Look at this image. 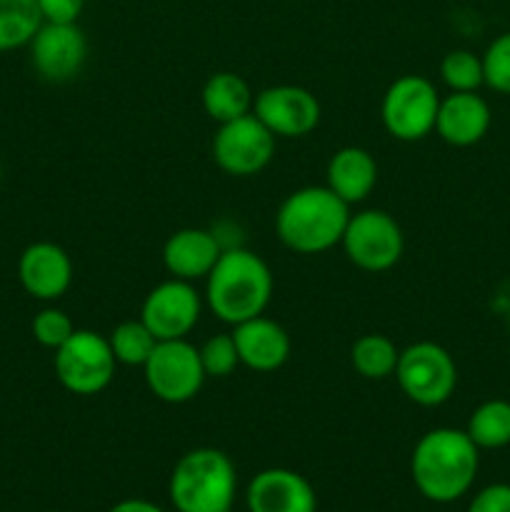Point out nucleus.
Returning a JSON list of instances; mask_svg holds the SVG:
<instances>
[{
  "mask_svg": "<svg viewBox=\"0 0 510 512\" xmlns=\"http://www.w3.org/2000/svg\"><path fill=\"white\" fill-rule=\"evenodd\" d=\"M478 445L465 430L435 428L415 443L410 475L430 503H455L463 498L478 475Z\"/></svg>",
  "mask_w": 510,
  "mask_h": 512,
  "instance_id": "obj_1",
  "label": "nucleus"
},
{
  "mask_svg": "<svg viewBox=\"0 0 510 512\" xmlns=\"http://www.w3.org/2000/svg\"><path fill=\"white\" fill-rule=\"evenodd\" d=\"M273 298V273L258 253L228 248L205 278V303L215 318L240 325L265 313Z\"/></svg>",
  "mask_w": 510,
  "mask_h": 512,
  "instance_id": "obj_2",
  "label": "nucleus"
},
{
  "mask_svg": "<svg viewBox=\"0 0 510 512\" xmlns=\"http://www.w3.org/2000/svg\"><path fill=\"white\" fill-rule=\"evenodd\" d=\"M350 205L328 185H308L293 190L280 203L275 233L280 243L300 255H318L343 240L350 220Z\"/></svg>",
  "mask_w": 510,
  "mask_h": 512,
  "instance_id": "obj_3",
  "label": "nucleus"
},
{
  "mask_svg": "<svg viewBox=\"0 0 510 512\" xmlns=\"http://www.w3.org/2000/svg\"><path fill=\"white\" fill-rule=\"evenodd\" d=\"M238 490L235 465L223 450L195 448L175 463L168 495L178 512H230Z\"/></svg>",
  "mask_w": 510,
  "mask_h": 512,
  "instance_id": "obj_4",
  "label": "nucleus"
},
{
  "mask_svg": "<svg viewBox=\"0 0 510 512\" xmlns=\"http://www.w3.org/2000/svg\"><path fill=\"white\" fill-rule=\"evenodd\" d=\"M395 380L410 403L420 408H438L448 403L458 385L455 360L443 345L420 340L400 350Z\"/></svg>",
  "mask_w": 510,
  "mask_h": 512,
  "instance_id": "obj_5",
  "label": "nucleus"
},
{
  "mask_svg": "<svg viewBox=\"0 0 510 512\" xmlns=\"http://www.w3.org/2000/svg\"><path fill=\"white\" fill-rule=\"evenodd\" d=\"M55 378L73 395H98L113 383L115 360L108 338L95 330H75L68 343L55 350Z\"/></svg>",
  "mask_w": 510,
  "mask_h": 512,
  "instance_id": "obj_6",
  "label": "nucleus"
},
{
  "mask_svg": "<svg viewBox=\"0 0 510 512\" xmlns=\"http://www.w3.org/2000/svg\"><path fill=\"white\" fill-rule=\"evenodd\" d=\"M438 108V88L428 78H423V75H403V78L393 80L385 90L380 118H383L385 130L395 140L415 143V140L428 138L435 130Z\"/></svg>",
  "mask_w": 510,
  "mask_h": 512,
  "instance_id": "obj_7",
  "label": "nucleus"
},
{
  "mask_svg": "<svg viewBox=\"0 0 510 512\" xmlns=\"http://www.w3.org/2000/svg\"><path fill=\"white\" fill-rule=\"evenodd\" d=\"M145 385L158 400L168 405L190 403L203 390L205 370L200 363V350L188 340H158L143 365Z\"/></svg>",
  "mask_w": 510,
  "mask_h": 512,
  "instance_id": "obj_8",
  "label": "nucleus"
},
{
  "mask_svg": "<svg viewBox=\"0 0 510 512\" xmlns=\"http://www.w3.org/2000/svg\"><path fill=\"white\" fill-rule=\"evenodd\" d=\"M340 245L355 268L365 273H383L403 258L405 238L393 215L385 210H363L350 215Z\"/></svg>",
  "mask_w": 510,
  "mask_h": 512,
  "instance_id": "obj_9",
  "label": "nucleus"
},
{
  "mask_svg": "<svg viewBox=\"0 0 510 512\" xmlns=\"http://www.w3.org/2000/svg\"><path fill=\"white\" fill-rule=\"evenodd\" d=\"M275 155V135L253 113L230 120L213 138V160L233 178H250L270 165Z\"/></svg>",
  "mask_w": 510,
  "mask_h": 512,
  "instance_id": "obj_10",
  "label": "nucleus"
},
{
  "mask_svg": "<svg viewBox=\"0 0 510 512\" xmlns=\"http://www.w3.org/2000/svg\"><path fill=\"white\" fill-rule=\"evenodd\" d=\"M200 313H203V298L193 283L170 278L145 295L140 320L148 325L155 340H183L198 325Z\"/></svg>",
  "mask_w": 510,
  "mask_h": 512,
  "instance_id": "obj_11",
  "label": "nucleus"
},
{
  "mask_svg": "<svg viewBox=\"0 0 510 512\" xmlns=\"http://www.w3.org/2000/svg\"><path fill=\"white\" fill-rule=\"evenodd\" d=\"M28 48L35 73L48 83H70L88 60V38L78 23H43Z\"/></svg>",
  "mask_w": 510,
  "mask_h": 512,
  "instance_id": "obj_12",
  "label": "nucleus"
},
{
  "mask_svg": "<svg viewBox=\"0 0 510 512\" xmlns=\"http://www.w3.org/2000/svg\"><path fill=\"white\" fill-rule=\"evenodd\" d=\"M253 115L275 138H305L320 123V103L308 88L273 85L255 95Z\"/></svg>",
  "mask_w": 510,
  "mask_h": 512,
  "instance_id": "obj_13",
  "label": "nucleus"
},
{
  "mask_svg": "<svg viewBox=\"0 0 510 512\" xmlns=\"http://www.w3.org/2000/svg\"><path fill=\"white\" fill-rule=\"evenodd\" d=\"M18 280L30 298L53 303L63 298L73 283V260L60 245L40 240L20 253Z\"/></svg>",
  "mask_w": 510,
  "mask_h": 512,
  "instance_id": "obj_14",
  "label": "nucleus"
},
{
  "mask_svg": "<svg viewBox=\"0 0 510 512\" xmlns=\"http://www.w3.org/2000/svg\"><path fill=\"white\" fill-rule=\"evenodd\" d=\"M245 505L248 512H318V495L295 470L268 468L248 483Z\"/></svg>",
  "mask_w": 510,
  "mask_h": 512,
  "instance_id": "obj_15",
  "label": "nucleus"
},
{
  "mask_svg": "<svg viewBox=\"0 0 510 512\" xmlns=\"http://www.w3.org/2000/svg\"><path fill=\"white\" fill-rule=\"evenodd\" d=\"M233 328L240 365L255 370V373H273L288 363L290 335L280 323L258 315V318H250Z\"/></svg>",
  "mask_w": 510,
  "mask_h": 512,
  "instance_id": "obj_16",
  "label": "nucleus"
},
{
  "mask_svg": "<svg viewBox=\"0 0 510 512\" xmlns=\"http://www.w3.org/2000/svg\"><path fill=\"white\" fill-rule=\"evenodd\" d=\"M220 248L218 238L210 230L203 228H183L175 230L163 245V265L173 278L188 280H205L213 265L218 263Z\"/></svg>",
  "mask_w": 510,
  "mask_h": 512,
  "instance_id": "obj_17",
  "label": "nucleus"
},
{
  "mask_svg": "<svg viewBox=\"0 0 510 512\" xmlns=\"http://www.w3.org/2000/svg\"><path fill=\"white\" fill-rule=\"evenodd\" d=\"M490 128V108L478 93H450L440 98L435 133L455 148L480 143Z\"/></svg>",
  "mask_w": 510,
  "mask_h": 512,
  "instance_id": "obj_18",
  "label": "nucleus"
},
{
  "mask_svg": "<svg viewBox=\"0 0 510 512\" xmlns=\"http://www.w3.org/2000/svg\"><path fill=\"white\" fill-rule=\"evenodd\" d=\"M325 178H328V188L340 200H345L348 205L363 203L378 183V163L365 148L348 145L328 160Z\"/></svg>",
  "mask_w": 510,
  "mask_h": 512,
  "instance_id": "obj_19",
  "label": "nucleus"
},
{
  "mask_svg": "<svg viewBox=\"0 0 510 512\" xmlns=\"http://www.w3.org/2000/svg\"><path fill=\"white\" fill-rule=\"evenodd\" d=\"M200 98H203L205 115L218 125L250 115L255 103V95L250 90L248 80L238 73H230V70L210 75L205 80Z\"/></svg>",
  "mask_w": 510,
  "mask_h": 512,
  "instance_id": "obj_20",
  "label": "nucleus"
},
{
  "mask_svg": "<svg viewBox=\"0 0 510 512\" xmlns=\"http://www.w3.org/2000/svg\"><path fill=\"white\" fill-rule=\"evenodd\" d=\"M400 348L380 333H368L358 338L350 348V363H353L355 373L363 375L365 380H385L395 375L398 368Z\"/></svg>",
  "mask_w": 510,
  "mask_h": 512,
  "instance_id": "obj_21",
  "label": "nucleus"
},
{
  "mask_svg": "<svg viewBox=\"0 0 510 512\" xmlns=\"http://www.w3.org/2000/svg\"><path fill=\"white\" fill-rule=\"evenodd\" d=\"M40 25L38 0H0V53L28 45Z\"/></svg>",
  "mask_w": 510,
  "mask_h": 512,
  "instance_id": "obj_22",
  "label": "nucleus"
},
{
  "mask_svg": "<svg viewBox=\"0 0 510 512\" xmlns=\"http://www.w3.org/2000/svg\"><path fill=\"white\" fill-rule=\"evenodd\" d=\"M478 450H498L510 443V403L505 400H488L478 405L468 420V430Z\"/></svg>",
  "mask_w": 510,
  "mask_h": 512,
  "instance_id": "obj_23",
  "label": "nucleus"
},
{
  "mask_svg": "<svg viewBox=\"0 0 510 512\" xmlns=\"http://www.w3.org/2000/svg\"><path fill=\"white\" fill-rule=\"evenodd\" d=\"M108 343L120 365L143 368L148 363L150 353L155 350V345H158V340H155V335L150 333L143 320H125V323L115 325Z\"/></svg>",
  "mask_w": 510,
  "mask_h": 512,
  "instance_id": "obj_24",
  "label": "nucleus"
},
{
  "mask_svg": "<svg viewBox=\"0 0 510 512\" xmlns=\"http://www.w3.org/2000/svg\"><path fill=\"white\" fill-rule=\"evenodd\" d=\"M440 78L450 93H475L485 83L483 58L470 50H450L440 63Z\"/></svg>",
  "mask_w": 510,
  "mask_h": 512,
  "instance_id": "obj_25",
  "label": "nucleus"
},
{
  "mask_svg": "<svg viewBox=\"0 0 510 512\" xmlns=\"http://www.w3.org/2000/svg\"><path fill=\"white\" fill-rule=\"evenodd\" d=\"M200 350V363L208 378H228L233 375V370L240 365L238 348H235L233 333H220L213 335L203 343Z\"/></svg>",
  "mask_w": 510,
  "mask_h": 512,
  "instance_id": "obj_26",
  "label": "nucleus"
},
{
  "mask_svg": "<svg viewBox=\"0 0 510 512\" xmlns=\"http://www.w3.org/2000/svg\"><path fill=\"white\" fill-rule=\"evenodd\" d=\"M30 330H33V338L38 340L43 348L53 350V353H55L60 345L68 343V338L78 328H75L73 320L68 318V313H63L60 308H43L33 318V325H30Z\"/></svg>",
  "mask_w": 510,
  "mask_h": 512,
  "instance_id": "obj_27",
  "label": "nucleus"
},
{
  "mask_svg": "<svg viewBox=\"0 0 510 512\" xmlns=\"http://www.w3.org/2000/svg\"><path fill=\"white\" fill-rule=\"evenodd\" d=\"M483 78L495 93L510 95V33L500 35L483 55Z\"/></svg>",
  "mask_w": 510,
  "mask_h": 512,
  "instance_id": "obj_28",
  "label": "nucleus"
},
{
  "mask_svg": "<svg viewBox=\"0 0 510 512\" xmlns=\"http://www.w3.org/2000/svg\"><path fill=\"white\" fill-rule=\"evenodd\" d=\"M468 512H510V485L495 483L483 488L468 505Z\"/></svg>",
  "mask_w": 510,
  "mask_h": 512,
  "instance_id": "obj_29",
  "label": "nucleus"
},
{
  "mask_svg": "<svg viewBox=\"0 0 510 512\" xmlns=\"http://www.w3.org/2000/svg\"><path fill=\"white\" fill-rule=\"evenodd\" d=\"M43 23H78L85 0H38Z\"/></svg>",
  "mask_w": 510,
  "mask_h": 512,
  "instance_id": "obj_30",
  "label": "nucleus"
},
{
  "mask_svg": "<svg viewBox=\"0 0 510 512\" xmlns=\"http://www.w3.org/2000/svg\"><path fill=\"white\" fill-rule=\"evenodd\" d=\"M108 512H165L160 505L150 503V500H140V498H128L115 503Z\"/></svg>",
  "mask_w": 510,
  "mask_h": 512,
  "instance_id": "obj_31",
  "label": "nucleus"
},
{
  "mask_svg": "<svg viewBox=\"0 0 510 512\" xmlns=\"http://www.w3.org/2000/svg\"><path fill=\"white\" fill-rule=\"evenodd\" d=\"M53 512H60V510H53Z\"/></svg>",
  "mask_w": 510,
  "mask_h": 512,
  "instance_id": "obj_32",
  "label": "nucleus"
}]
</instances>
